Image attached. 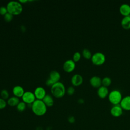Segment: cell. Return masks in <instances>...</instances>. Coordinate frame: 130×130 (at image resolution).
Returning <instances> with one entry per match:
<instances>
[{
  "instance_id": "1",
  "label": "cell",
  "mask_w": 130,
  "mask_h": 130,
  "mask_svg": "<svg viewBox=\"0 0 130 130\" xmlns=\"http://www.w3.org/2000/svg\"><path fill=\"white\" fill-rule=\"evenodd\" d=\"M47 107L42 100H36L32 104L31 109L33 113L37 116H42L47 112Z\"/></svg>"
},
{
  "instance_id": "2",
  "label": "cell",
  "mask_w": 130,
  "mask_h": 130,
  "mask_svg": "<svg viewBox=\"0 0 130 130\" xmlns=\"http://www.w3.org/2000/svg\"><path fill=\"white\" fill-rule=\"evenodd\" d=\"M66 92V90L64 85L60 81L55 83L51 87V92L52 94L56 98L63 97Z\"/></svg>"
},
{
  "instance_id": "3",
  "label": "cell",
  "mask_w": 130,
  "mask_h": 130,
  "mask_svg": "<svg viewBox=\"0 0 130 130\" xmlns=\"http://www.w3.org/2000/svg\"><path fill=\"white\" fill-rule=\"evenodd\" d=\"M8 12L13 15H17L21 13L23 10L22 4L19 1H11L7 4Z\"/></svg>"
},
{
  "instance_id": "4",
  "label": "cell",
  "mask_w": 130,
  "mask_h": 130,
  "mask_svg": "<svg viewBox=\"0 0 130 130\" xmlns=\"http://www.w3.org/2000/svg\"><path fill=\"white\" fill-rule=\"evenodd\" d=\"M109 101L114 105L119 104L122 99V94L120 91L117 89L112 90L108 94Z\"/></svg>"
},
{
  "instance_id": "5",
  "label": "cell",
  "mask_w": 130,
  "mask_h": 130,
  "mask_svg": "<svg viewBox=\"0 0 130 130\" xmlns=\"http://www.w3.org/2000/svg\"><path fill=\"white\" fill-rule=\"evenodd\" d=\"M91 61L96 65L102 64L106 60V56L105 54L101 52H96L92 55Z\"/></svg>"
},
{
  "instance_id": "6",
  "label": "cell",
  "mask_w": 130,
  "mask_h": 130,
  "mask_svg": "<svg viewBox=\"0 0 130 130\" xmlns=\"http://www.w3.org/2000/svg\"><path fill=\"white\" fill-rule=\"evenodd\" d=\"M22 101L25 103L26 104H32L36 100L35 94L31 91H25L22 96Z\"/></svg>"
},
{
  "instance_id": "7",
  "label": "cell",
  "mask_w": 130,
  "mask_h": 130,
  "mask_svg": "<svg viewBox=\"0 0 130 130\" xmlns=\"http://www.w3.org/2000/svg\"><path fill=\"white\" fill-rule=\"evenodd\" d=\"M34 93L37 100H42L47 94L45 88L41 86H38L36 88Z\"/></svg>"
},
{
  "instance_id": "8",
  "label": "cell",
  "mask_w": 130,
  "mask_h": 130,
  "mask_svg": "<svg viewBox=\"0 0 130 130\" xmlns=\"http://www.w3.org/2000/svg\"><path fill=\"white\" fill-rule=\"evenodd\" d=\"M75 62L73 59H68L64 61L63 64V69L65 72L70 73L75 69Z\"/></svg>"
},
{
  "instance_id": "9",
  "label": "cell",
  "mask_w": 130,
  "mask_h": 130,
  "mask_svg": "<svg viewBox=\"0 0 130 130\" xmlns=\"http://www.w3.org/2000/svg\"><path fill=\"white\" fill-rule=\"evenodd\" d=\"M110 113L114 117H119L123 113V109L120 104L114 105L110 110Z\"/></svg>"
},
{
  "instance_id": "10",
  "label": "cell",
  "mask_w": 130,
  "mask_h": 130,
  "mask_svg": "<svg viewBox=\"0 0 130 130\" xmlns=\"http://www.w3.org/2000/svg\"><path fill=\"white\" fill-rule=\"evenodd\" d=\"M120 105L122 109L129 111L130 110V95H127L122 98Z\"/></svg>"
},
{
  "instance_id": "11",
  "label": "cell",
  "mask_w": 130,
  "mask_h": 130,
  "mask_svg": "<svg viewBox=\"0 0 130 130\" xmlns=\"http://www.w3.org/2000/svg\"><path fill=\"white\" fill-rule=\"evenodd\" d=\"M83 82V78L82 76L78 74L74 75L71 78L72 84L75 86H79L82 84Z\"/></svg>"
},
{
  "instance_id": "12",
  "label": "cell",
  "mask_w": 130,
  "mask_h": 130,
  "mask_svg": "<svg viewBox=\"0 0 130 130\" xmlns=\"http://www.w3.org/2000/svg\"><path fill=\"white\" fill-rule=\"evenodd\" d=\"M12 92L14 96L19 98H22L25 91L24 90L23 88L21 86L16 85L13 87Z\"/></svg>"
},
{
  "instance_id": "13",
  "label": "cell",
  "mask_w": 130,
  "mask_h": 130,
  "mask_svg": "<svg viewBox=\"0 0 130 130\" xmlns=\"http://www.w3.org/2000/svg\"><path fill=\"white\" fill-rule=\"evenodd\" d=\"M119 11L120 13L124 16L130 15V5L126 3L121 5L119 7Z\"/></svg>"
},
{
  "instance_id": "14",
  "label": "cell",
  "mask_w": 130,
  "mask_h": 130,
  "mask_svg": "<svg viewBox=\"0 0 130 130\" xmlns=\"http://www.w3.org/2000/svg\"><path fill=\"white\" fill-rule=\"evenodd\" d=\"M90 84L94 87H99L102 84V79L101 78L97 76H94L91 77L89 80Z\"/></svg>"
},
{
  "instance_id": "15",
  "label": "cell",
  "mask_w": 130,
  "mask_h": 130,
  "mask_svg": "<svg viewBox=\"0 0 130 130\" xmlns=\"http://www.w3.org/2000/svg\"><path fill=\"white\" fill-rule=\"evenodd\" d=\"M49 79H50L54 83H55L59 82L60 79V75L59 73L56 71H52L49 73Z\"/></svg>"
},
{
  "instance_id": "16",
  "label": "cell",
  "mask_w": 130,
  "mask_h": 130,
  "mask_svg": "<svg viewBox=\"0 0 130 130\" xmlns=\"http://www.w3.org/2000/svg\"><path fill=\"white\" fill-rule=\"evenodd\" d=\"M97 93L99 97L101 98H104L108 94H109V90L107 87L104 85H101L98 88Z\"/></svg>"
},
{
  "instance_id": "17",
  "label": "cell",
  "mask_w": 130,
  "mask_h": 130,
  "mask_svg": "<svg viewBox=\"0 0 130 130\" xmlns=\"http://www.w3.org/2000/svg\"><path fill=\"white\" fill-rule=\"evenodd\" d=\"M121 24L124 29L130 28V15L124 16L121 21Z\"/></svg>"
},
{
  "instance_id": "18",
  "label": "cell",
  "mask_w": 130,
  "mask_h": 130,
  "mask_svg": "<svg viewBox=\"0 0 130 130\" xmlns=\"http://www.w3.org/2000/svg\"><path fill=\"white\" fill-rule=\"evenodd\" d=\"M42 101L47 107H51L54 104L53 99L50 94H47Z\"/></svg>"
},
{
  "instance_id": "19",
  "label": "cell",
  "mask_w": 130,
  "mask_h": 130,
  "mask_svg": "<svg viewBox=\"0 0 130 130\" xmlns=\"http://www.w3.org/2000/svg\"><path fill=\"white\" fill-rule=\"evenodd\" d=\"M19 102H20L19 99L15 96H11L9 98L7 101V104L9 106L12 107L17 106V105L18 104Z\"/></svg>"
},
{
  "instance_id": "20",
  "label": "cell",
  "mask_w": 130,
  "mask_h": 130,
  "mask_svg": "<svg viewBox=\"0 0 130 130\" xmlns=\"http://www.w3.org/2000/svg\"><path fill=\"white\" fill-rule=\"evenodd\" d=\"M82 54L83 56L86 59H89L91 58L92 54L91 51L87 48H84L83 49Z\"/></svg>"
},
{
  "instance_id": "21",
  "label": "cell",
  "mask_w": 130,
  "mask_h": 130,
  "mask_svg": "<svg viewBox=\"0 0 130 130\" xmlns=\"http://www.w3.org/2000/svg\"><path fill=\"white\" fill-rule=\"evenodd\" d=\"M26 104L24 102H20L16 106L17 110L19 112L24 111L26 108Z\"/></svg>"
},
{
  "instance_id": "22",
  "label": "cell",
  "mask_w": 130,
  "mask_h": 130,
  "mask_svg": "<svg viewBox=\"0 0 130 130\" xmlns=\"http://www.w3.org/2000/svg\"><path fill=\"white\" fill-rule=\"evenodd\" d=\"M112 82L111 79L109 77H105L102 79V84L105 86H109Z\"/></svg>"
},
{
  "instance_id": "23",
  "label": "cell",
  "mask_w": 130,
  "mask_h": 130,
  "mask_svg": "<svg viewBox=\"0 0 130 130\" xmlns=\"http://www.w3.org/2000/svg\"><path fill=\"white\" fill-rule=\"evenodd\" d=\"M1 98L6 100L9 98V93L7 89H2L1 91Z\"/></svg>"
},
{
  "instance_id": "24",
  "label": "cell",
  "mask_w": 130,
  "mask_h": 130,
  "mask_svg": "<svg viewBox=\"0 0 130 130\" xmlns=\"http://www.w3.org/2000/svg\"><path fill=\"white\" fill-rule=\"evenodd\" d=\"M13 16L14 15H12V14L8 12L4 16V19L5 21L9 22L12 20V19L13 18Z\"/></svg>"
},
{
  "instance_id": "25",
  "label": "cell",
  "mask_w": 130,
  "mask_h": 130,
  "mask_svg": "<svg viewBox=\"0 0 130 130\" xmlns=\"http://www.w3.org/2000/svg\"><path fill=\"white\" fill-rule=\"evenodd\" d=\"M81 56V53L79 52H78V51L75 52L74 53L73 56V61L75 62L78 61L80 59Z\"/></svg>"
},
{
  "instance_id": "26",
  "label": "cell",
  "mask_w": 130,
  "mask_h": 130,
  "mask_svg": "<svg viewBox=\"0 0 130 130\" xmlns=\"http://www.w3.org/2000/svg\"><path fill=\"white\" fill-rule=\"evenodd\" d=\"M75 89L74 87L73 86H69L67 88V94L68 95H73L75 93Z\"/></svg>"
},
{
  "instance_id": "27",
  "label": "cell",
  "mask_w": 130,
  "mask_h": 130,
  "mask_svg": "<svg viewBox=\"0 0 130 130\" xmlns=\"http://www.w3.org/2000/svg\"><path fill=\"white\" fill-rule=\"evenodd\" d=\"M7 102L2 98H0V110L4 109L7 106Z\"/></svg>"
},
{
  "instance_id": "28",
  "label": "cell",
  "mask_w": 130,
  "mask_h": 130,
  "mask_svg": "<svg viewBox=\"0 0 130 130\" xmlns=\"http://www.w3.org/2000/svg\"><path fill=\"white\" fill-rule=\"evenodd\" d=\"M7 13H8V10L6 7H5V6L0 7V14L1 15L4 16Z\"/></svg>"
},
{
  "instance_id": "29",
  "label": "cell",
  "mask_w": 130,
  "mask_h": 130,
  "mask_svg": "<svg viewBox=\"0 0 130 130\" xmlns=\"http://www.w3.org/2000/svg\"><path fill=\"white\" fill-rule=\"evenodd\" d=\"M54 84V83L50 79H49V78H48V79L46 80V84L47 86H48L51 87Z\"/></svg>"
},
{
  "instance_id": "30",
  "label": "cell",
  "mask_w": 130,
  "mask_h": 130,
  "mask_svg": "<svg viewBox=\"0 0 130 130\" xmlns=\"http://www.w3.org/2000/svg\"><path fill=\"white\" fill-rule=\"evenodd\" d=\"M68 121L70 123H73L75 122V119L74 118V116H70L68 117Z\"/></svg>"
},
{
  "instance_id": "31",
  "label": "cell",
  "mask_w": 130,
  "mask_h": 130,
  "mask_svg": "<svg viewBox=\"0 0 130 130\" xmlns=\"http://www.w3.org/2000/svg\"><path fill=\"white\" fill-rule=\"evenodd\" d=\"M19 2L22 4H22H23V3H27V2H28V1L27 0H19Z\"/></svg>"
},
{
  "instance_id": "32",
  "label": "cell",
  "mask_w": 130,
  "mask_h": 130,
  "mask_svg": "<svg viewBox=\"0 0 130 130\" xmlns=\"http://www.w3.org/2000/svg\"><path fill=\"white\" fill-rule=\"evenodd\" d=\"M78 102L79 103H81V104L83 103H84V100L82 99H80L78 100Z\"/></svg>"
}]
</instances>
